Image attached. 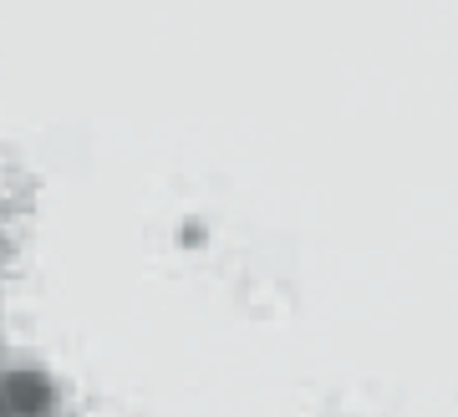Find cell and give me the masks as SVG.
I'll return each mask as SVG.
<instances>
[{
  "label": "cell",
  "instance_id": "1",
  "mask_svg": "<svg viewBox=\"0 0 458 417\" xmlns=\"http://www.w3.org/2000/svg\"><path fill=\"white\" fill-rule=\"evenodd\" d=\"M56 407H62V392L47 367H31V362L0 367V413L5 417H56Z\"/></svg>",
  "mask_w": 458,
  "mask_h": 417
},
{
  "label": "cell",
  "instance_id": "2",
  "mask_svg": "<svg viewBox=\"0 0 458 417\" xmlns=\"http://www.w3.org/2000/svg\"><path fill=\"white\" fill-rule=\"evenodd\" d=\"M0 417H5V413H0Z\"/></svg>",
  "mask_w": 458,
  "mask_h": 417
}]
</instances>
